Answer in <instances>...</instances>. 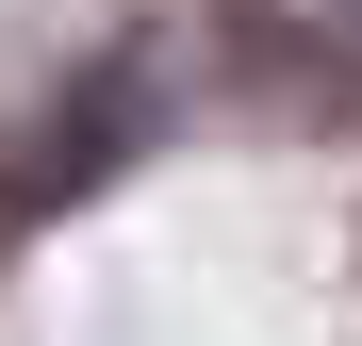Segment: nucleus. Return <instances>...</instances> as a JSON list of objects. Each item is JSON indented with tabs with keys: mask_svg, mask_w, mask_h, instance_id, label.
<instances>
[{
	"mask_svg": "<svg viewBox=\"0 0 362 346\" xmlns=\"http://www.w3.org/2000/svg\"><path fill=\"white\" fill-rule=\"evenodd\" d=\"M329 17H346V33H362V0H329Z\"/></svg>",
	"mask_w": 362,
	"mask_h": 346,
	"instance_id": "nucleus-1",
	"label": "nucleus"
}]
</instances>
